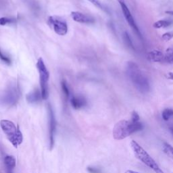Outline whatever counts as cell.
Returning a JSON list of instances; mask_svg holds the SVG:
<instances>
[{
    "label": "cell",
    "mask_w": 173,
    "mask_h": 173,
    "mask_svg": "<svg viewBox=\"0 0 173 173\" xmlns=\"http://www.w3.org/2000/svg\"><path fill=\"white\" fill-rule=\"evenodd\" d=\"M37 68L39 72L40 87L43 99H47L49 96V72L41 57L38 59L37 62Z\"/></svg>",
    "instance_id": "obj_5"
},
{
    "label": "cell",
    "mask_w": 173,
    "mask_h": 173,
    "mask_svg": "<svg viewBox=\"0 0 173 173\" xmlns=\"http://www.w3.org/2000/svg\"><path fill=\"white\" fill-rule=\"evenodd\" d=\"M4 164L6 173H14V169L16 165V160L13 155H7L4 158Z\"/></svg>",
    "instance_id": "obj_11"
},
{
    "label": "cell",
    "mask_w": 173,
    "mask_h": 173,
    "mask_svg": "<svg viewBox=\"0 0 173 173\" xmlns=\"http://www.w3.org/2000/svg\"><path fill=\"white\" fill-rule=\"evenodd\" d=\"M71 18L73 21L82 24H93L95 22V19L92 16L79 12H72Z\"/></svg>",
    "instance_id": "obj_10"
},
{
    "label": "cell",
    "mask_w": 173,
    "mask_h": 173,
    "mask_svg": "<svg viewBox=\"0 0 173 173\" xmlns=\"http://www.w3.org/2000/svg\"><path fill=\"white\" fill-rule=\"evenodd\" d=\"M125 173H139L137 171H134V170H127Z\"/></svg>",
    "instance_id": "obj_29"
},
{
    "label": "cell",
    "mask_w": 173,
    "mask_h": 173,
    "mask_svg": "<svg viewBox=\"0 0 173 173\" xmlns=\"http://www.w3.org/2000/svg\"><path fill=\"white\" fill-rule=\"evenodd\" d=\"M164 62L168 64H173V47H170L166 50L164 54Z\"/></svg>",
    "instance_id": "obj_17"
},
{
    "label": "cell",
    "mask_w": 173,
    "mask_h": 173,
    "mask_svg": "<svg viewBox=\"0 0 173 173\" xmlns=\"http://www.w3.org/2000/svg\"><path fill=\"white\" fill-rule=\"evenodd\" d=\"M164 150L165 151V153L173 158V147L171 146L168 143H164Z\"/></svg>",
    "instance_id": "obj_23"
},
{
    "label": "cell",
    "mask_w": 173,
    "mask_h": 173,
    "mask_svg": "<svg viewBox=\"0 0 173 173\" xmlns=\"http://www.w3.org/2000/svg\"><path fill=\"white\" fill-rule=\"evenodd\" d=\"M172 173H173V172H172Z\"/></svg>",
    "instance_id": "obj_32"
},
{
    "label": "cell",
    "mask_w": 173,
    "mask_h": 173,
    "mask_svg": "<svg viewBox=\"0 0 173 173\" xmlns=\"http://www.w3.org/2000/svg\"><path fill=\"white\" fill-rule=\"evenodd\" d=\"M71 103L74 109L79 110L86 106L87 100L82 96H73L71 99Z\"/></svg>",
    "instance_id": "obj_13"
},
{
    "label": "cell",
    "mask_w": 173,
    "mask_h": 173,
    "mask_svg": "<svg viewBox=\"0 0 173 173\" xmlns=\"http://www.w3.org/2000/svg\"><path fill=\"white\" fill-rule=\"evenodd\" d=\"M162 116L164 120H165V121H168L170 118H172L173 116V110L169 108L165 109L164 111L162 112Z\"/></svg>",
    "instance_id": "obj_21"
},
{
    "label": "cell",
    "mask_w": 173,
    "mask_h": 173,
    "mask_svg": "<svg viewBox=\"0 0 173 173\" xmlns=\"http://www.w3.org/2000/svg\"><path fill=\"white\" fill-rule=\"evenodd\" d=\"M22 1L35 14H39L41 11V6L37 0H22Z\"/></svg>",
    "instance_id": "obj_15"
},
{
    "label": "cell",
    "mask_w": 173,
    "mask_h": 173,
    "mask_svg": "<svg viewBox=\"0 0 173 173\" xmlns=\"http://www.w3.org/2000/svg\"><path fill=\"white\" fill-rule=\"evenodd\" d=\"M47 24L59 35H65L68 32L67 22L64 18L60 16H51L48 17Z\"/></svg>",
    "instance_id": "obj_7"
},
{
    "label": "cell",
    "mask_w": 173,
    "mask_h": 173,
    "mask_svg": "<svg viewBox=\"0 0 173 173\" xmlns=\"http://www.w3.org/2000/svg\"><path fill=\"white\" fill-rule=\"evenodd\" d=\"M0 127L8 141L17 148L23 141V136L20 131L19 127L16 126L13 122L9 120H1L0 121Z\"/></svg>",
    "instance_id": "obj_3"
},
{
    "label": "cell",
    "mask_w": 173,
    "mask_h": 173,
    "mask_svg": "<svg viewBox=\"0 0 173 173\" xmlns=\"http://www.w3.org/2000/svg\"><path fill=\"white\" fill-rule=\"evenodd\" d=\"M166 13L170 14V15H173V12H172V11H166Z\"/></svg>",
    "instance_id": "obj_30"
},
{
    "label": "cell",
    "mask_w": 173,
    "mask_h": 173,
    "mask_svg": "<svg viewBox=\"0 0 173 173\" xmlns=\"http://www.w3.org/2000/svg\"><path fill=\"white\" fill-rule=\"evenodd\" d=\"M139 116L137 112L133 111L132 112L131 115V121L133 122H139Z\"/></svg>",
    "instance_id": "obj_26"
},
{
    "label": "cell",
    "mask_w": 173,
    "mask_h": 173,
    "mask_svg": "<svg viewBox=\"0 0 173 173\" xmlns=\"http://www.w3.org/2000/svg\"><path fill=\"white\" fill-rule=\"evenodd\" d=\"M147 60L152 62H161L164 61V55L159 50H152L147 54Z\"/></svg>",
    "instance_id": "obj_14"
},
{
    "label": "cell",
    "mask_w": 173,
    "mask_h": 173,
    "mask_svg": "<svg viewBox=\"0 0 173 173\" xmlns=\"http://www.w3.org/2000/svg\"><path fill=\"white\" fill-rule=\"evenodd\" d=\"M173 38V32H168L162 36V39L165 41H169Z\"/></svg>",
    "instance_id": "obj_24"
},
{
    "label": "cell",
    "mask_w": 173,
    "mask_h": 173,
    "mask_svg": "<svg viewBox=\"0 0 173 173\" xmlns=\"http://www.w3.org/2000/svg\"><path fill=\"white\" fill-rule=\"evenodd\" d=\"M48 111V122H49V149H53L55 142V135L56 133L57 122L55 117L52 106L49 104L47 106Z\"/></svg>",
    "instance_id": "obj_8"
},
{
    "label": "cell",
    "mask_w": 173,
    "mask_h": 173,
    "mask_svg": "<svg viewBox=\"0 0 173 173\" xmlns=\"http://www.w3.org/2000/svg\"><path fill=\"white\" fill-rule=\"evenodd\" d=\"M143 125L141 122H133L131 120H122L114 125L113 128V137L116 140H122L134 133L141 131Z\"/></svg>",
    "instance_id": "obj_2"
},
{
    "label": "cell",
    "mask_w": 173,
    "mask_h": 173,
    "mask_svg": "<svg viewBox=\"0 0 173 173\" xmlns=\"http://www.w3.org/2000/svg\"><path fill=\"white\" fill-rule=\"evenodd\" d=\"M123 39H124V41L125 43V44H126V46H128L129 47V48H131L133 50H135V47H134V45L133 43V42L131 39V37H130L129 35L128 34L127 32H124V35H123Z\"/></svg>",
    "instance_id": "obj_19"
},
{
    "label": "cell",
    "mask_w": 173,
    "mask_h": 173,
    "mask_svg": "<svg viewBox=\"0 0 173 173\" xmlns=\"http://www.w3.org/2000/svg\"><path fill=\"white\" fill-rule=\"evenodd\" d=\"M17 19L15 18H10V17H1L0 18V25L5 26L7 24H13L16 23Z\"/></svg>",
    "instance_id": "obj_18"
},
{
    "label": "cell",
    "mask_w": 173,
    "mask_h": 173,
    "mask_svg": "<svg viewBox=\"0 0 173 173\" xmlns=\"http://www.w3.org/2000/svg\"><path fill=\"white\" fill-rule=\"evenodd\" d=\"M166 78L168 79L173 80V72H168L167 74H166Z\"/></svg>",
    "instance_id": "obj_28"
},
{
    "label": "cell",
    "mask_w": 173,
    "mask_h": 173,
    "mask_svg": "<svg viewBox=\"0 0 173 173\" xmlns=\"http://www.w3.org/2000/svg\"><path fill=\"white\" fill-rule=\"evenodd\" d=\"M21 96V92L18 85L12 83L4 91L0 97V102L6 106L12 107L18 103Z\"/></svg>",
    "instance_id": "obj_6"
},
{
    "label": "cell",
    "mask_w": 173,
    "mask_h": 173,
    "mask_svg": "<svg viewBox=\"0 0 173 173\" xmlns=\"http://www.w3.org/2000/svg\"><path fill=\"white\" fill-rule=\"evenodd\" d=\"M119 1V3L120 4V7H121L122 13H123V15L124 16L125 19L127 21L128 24H129V26L131 27V29L133 30V31L135 32V33H136L138 36L141 38V33L140 32V31L138 29V27L137 26L136 23H135V20L133 17L132 14L131 13V12L129 11V8L127 6L126 3H125L124 0H118Z\"/></svg>",
    "instance_id": "obj_9"
},
{
    "label": "cell",
    "mask_w": 173,
    "mask_h": 173,
    "mask_svg": "<svg viewBox=\"0 0 173 173\" xmlns=\"http://www.w3.org/2000/svg\"><path fill=\"white\" fill-rule=\"evenodd\" d=\"M127 72L129 78L138 91L146 93L150 91L148 80L139 68L138 65L133 62H129L127 66Z\"/></svg>",
    "instance_id": "obj_1"
},
{
    "label": "cell",
    "mask_w": 173,
    "mask_h": 173,
    "mask_svg": "<svg viewBox=\"0 0 173 173\" xmlns=\"http://www.w3.org/2000/svg\"><path fill=\"white\" fill-rule=\"evenodd\" d=\"M87 1L91 2L92 4H93L94 6H96V7H98V8L101 10H104V7L99 0H87Z\"/></svg>",
    "instance_id": "obj_25"
},
{
    "label": "cell",
    "mask_w": 173,
    "mask_h": 173,
    "mask_svg": "<svg viewBox=\"0 0 173 173\" xmlns=\"http://www.w3.org/2000/svg\"><path fill=\"white\" fill-rule=\"evenodd\" d=\"M61 87L64 97H66V99H68V97L70 96V89L67 82L66 81H64V80L62 81L61 82Z\"/></svg>",
    "instance_id": "obj_20"
},
{
    "label": "cell",
    "mask_w": 173,
    "mask_h": 173,
    "mask_svg": "<svg viewBox=\"0 0 173 173\" xmlns=\"http://www.w3.org/2000/svg\"><path fill=\"white\" fill-rule=\"evenodd\" d=\"M130 145H131L135 156L139 161L144 163L145 166H148L155 173H164L159 167L158 165L157 164L155 160L150 156L148 153L145 151L137 142L134 141V140H132Z\"/></svg>",
    "instance_id": "obj_4"
},
{
    "label": "cell",
    "mask_w": 173,
    "mask_h": 173,
    "mask_svg": "<svg viewBox=\"0 0 173 173\" xmlns=\"http://www.w3.org/2000/svg\"><path fill=\"white\" fill-rule=\"evenodd\" d=\"M42 98L41 92L39 89H35L29 93L26 96V99L28 103L31 104H35L39 103Z\"/></svg>",
    "instance_id": "obj_12"
},
{
    "label": "cell",
    "mask_w": 173,
    "mask_h": 173,
    "mask_svg": "<svg viewBox=\"0 0 173 173\" xmlns=\"http://www.w3.org/2000/svg\"><path fill=\"white\" fill-rule=\"evenodd\" d=\"M0 60H1L3 62H4L5 64H6L7 65L11 64L12 63V60L10 59V57L7 56L6 54H5L4 52L1 51V48H0Z\"/></svg>",
    "instance_id": "obj_22"
},
{
    "label": "cell",
    "mask_w": 173,
    "mask_h": 173,
    "mask_svg": "<svg viewBox=\"0 0 173 173\" xmlns=\"http://www.w3.org/2000/svg\"><path fill=\"white\" fill-rule=\"evenodd\" d=\"M87 170L89 173H100V170L98 169H97V168H95V167L89 166V167H87Z\"/></svg>",
    "instance_id": "obj_27"
},
{
    "label": "cell",
    "mask_w": 173,
    "mask_h": 173,
    "mask_svg": "<svg viewBox=\"0 0 173 173\" xmlns=\"http://www.w3.org/2000/svg\"><path fill=\"white\" fill-rule=\"evenodd\" d=\"M170 131H171L172 134L173 135V128H170Z\"/></svg>",
    "instance_id": "obj_31"
},
{
    "label": "cell",
    "mask_w": 173,
    "mask_h": 173,
    "mask_svg": "<svg viewBox=\"0 0 173 173\" xmlns=\"http://www.w3.org/2000/svg\"><path fill=\"white\" fill-rule=\"evenodd\" d=\"M171 24V22L169 21H166V20H161V21H158L155 22L153 24V27L155 29H161V28H166V27H169Z\"/></svg>",
    "instance_id": "obj_16"
}]
</instances>
